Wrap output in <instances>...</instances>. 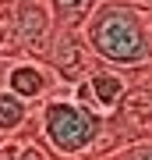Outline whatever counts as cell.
<instances>
[{
	"label": "cell",
	"mask_w": 152,
	"mask_h": 160,
	"mask_svg": "<svg viewBox=\"0 0 152 160\" xmlns=\"http://www.w3.org/2000/svg\"><path fill=\"white\" fill-rule=\"evenodd\" d=\"M81 36L103 68L138 71L152 64V7L138 0H99Z\"/></svg>",
	"instance_id": "1"
},
{
	"label": "cell",
	"mask_w": 152,
	"mask_h": 160,
	"mask_svg": "<svg viewBox=\"0 0 152 160\" xmlns=\"http://www.w3.org/2000/svg\"><path fill=\"white\" fill-rule=\"evenodd\" d=\"M32 132L35 139L60 160H89V153L96 149L106 118H99L96 110L81 107L67 96V89L53 92L50 100H43L32 114Z\"/></svg>",
	"instance_id": "2"
},
{
	"label": "cell",
	"mask_w": 152,
	"mask_h": 160,
	"mask_svg": "<svg viewBox=\"0 0 152 160\" xmlns=\"http://www.w3.org/2000/svg\"><path fill=\"white\" fill-rule=\"evenodd\" d=\"M0 25L7 32V61L28 57V61L46 64V53H50L53 32H57L46 0H7V4H0Z\"/></svg>",
	"instance_id": "3"
},
{
	"label": "cell",
	"mask_w": 152,
	"mask_h": 160,
	"mask_svg": "<svg viewBox=\"0 0 152 160\" xmlns=\"http://www.w3.org/2000/svg\"><path fill=\"white\" fill-rule=\"evenodd\" d=\"M46 64H50V71H53V78H57L60 89L78 86V82H85L99 68V61L89 50L81 29H57L53 43H50V53H46Z\"/></svg>",
	"instance_id": "4"
},
{
	"label": "cell",
	"mask_w": 152,
	"mask_h": 160,
	"mask_svg": "<svg viewBox=\"0 0 152 160\" xmlns=\"http://www.w3.org/2000/svg\"><path fill=\"white\" fill-rule=\"evenodd\" d=\"M127 89H131V82H127L124 71L103 68V64H99V68L92 71L85 82H78V86L67 89V96H71L74 103H81V107L96 110L99 118H110L113 110L120 107V100L127 96Z\"/></svg>",
	"instance_id": "5"
},
{
	"label": "cell",
	"mask_w": 152,
	"mask_h": 160,
	"mask_svg": "<svg viewBox=\"0 0 152 160\" xmlns=\"http://www.w3.org/2000/svg\"><path fill=\"white\" fill-rule=\"evenodd\" d=\"M0 86L7 92H14L18 100L32 103V107H39L43 100H50L57 89V78L50 71V64L43 61H28V57H11L4 61V75H0Z\"/></svg>",
	"instance_id": "6"
},
{
	"label": "cell",
	"mask_w": 152,
	"mask_h": 160,
	"mask_svg": "<svg viewBox=\"0 0 152 160\" xmlns=\"http://www.w3.org/2000/svg\"><path fill=\"white\" fill-rule=\"evenodd\" d=\"M35 107L25 100H18L14 92H7L0 86V139H18L25 132V125L32 121Z\"/></svg>",
	"instance_id": "7"
},
{
	"label": "cell",
	"mask_w": 152,
	"mask_h": 160,
	"mask_svg": "<svg viewBox=\"0 0 152 160\" xmlns=\"http://www.w3.org/2000/svg\"><path fill=\"white\" fill-rule=\"evenodd\" d=\"M96 4L99 0H46L57 29H81L85 18L96 11Z\"/></svg>",
	"instance_id": "8"
},
{
	"label": "cell",
	"mask_w": 152,
	"mask_h": 160,
	"mask_svg": "<svg viewBox=\"0 0 152 160\" xmlns=\"http://www.w3.org/2000/svg\"><path fill=\"white\" fill-rule=\"evenodd\" d=\"M14 160H60V157H53L50 149L35 139L32 125H25V132L14 139Z\"/></svg>",
	"instance_id": "9"
},
{
	"label": "cell",
	"mask_w": 152,
	"mask_h": 160,
	"mask_svg": "<svg viewBox=\"0 0 152 160\" xmlns=\"http://www.w3.org/2000/svg\"><path fill=\"white\" fill-rule=\"evenodd\" d=\"M103 160H152V142H131V146H120L113 149L110 157Z\"/></svg>",
	"instance_id": "10"
},
{
	"label": "cell",
	"mask_w": 152,
	"mask_h": 160,
	"mask_svg": "<svg viewBox=\"0 0 152 160\" xmlns=\"http://www.w3.org/2000/svg\"><path fill=\"white\" fill-rule=\"evenodd\" d=\"M0 160H14V139H4L0 142Z\"/></svg>",
	"instance_id": "11"
},
{
	"label": "cell",
	"mask_w": 152,
	"mask_h": 160,
	"mask_svg": "<svg viewBox=\"0 0 152 160\" xmlns=\"http://www.w3.org/2000/svg\"><path fill=\"white\" fill-rule=\"evenodd\" d=\"M0 57L7 61V32H4V25H0Z\"/></svg>",
	"instance_id": "12"
},
{
	"label": "cell",
	"mask_w": 152,
	"mask_h": 160,
	"mask_svg": "<svg viewBox=\"0 0 152 160\" xmlns=\"http://www.w3.org/2000/svg\"><path fill=\"white\" fill-rule=\"evenodd\" d=\"M0 4H7V0H0Z\"/></svg>",
	"instance_id": "13"
},
{
	"label": "cell",
	"mask_w": 152,
	"mask_h": 160,
	"mask_svg": "<svg viewBox=\"0 0 152 160\" xmlns=\"http://www.w3.org/2000/svg\"><path fill=\"white\" fill-rule=\"evenodd\" d=\"M0 142H4V139H0Z\"/></svg>",
	"instance_id": "14"
}]
</instances>
